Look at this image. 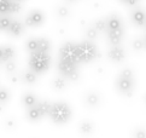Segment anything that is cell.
<instances>
[{
  "label": "cell",
  "mask_w": 146,
  "mask_h": 138,
  "mask_svg": "<svg viewBox=\"0 0 146 138\" xmlns=\"http://www.w3.org/2000/svg\"><path fill=\"white\" fill-rule=\"evenodd\" d=\"M59 60H64L68 62L80 64L79 57H77V44H74L71 41L64 42L59 49Z\"/></svg>",
  "instance_id": "5b68a950"
},
{
  "label": "cell",
  "mask_w": 146,
  "mask_h": 138,
  "mask_svg": "<svg viewBox=\"0 0 146 138\" xmlns=\"http://www.w3.org/2000/svg\"><path fill=\"white\" fill-rule=\"evenodd\" d=\"M98 36H99V31L94 27L87 28V30H86V38L88 40H96Z\"/></svg>",
  "instance_id": "f546056e"
},
{
  "label": "cell",
  "mask_w": 146,
  "mask_h": 138,
  "mask_svg": "<svg viewBox=\"0 0 146 138\" xmlns=\"http://www.w3.org/2000/svg\"><path fill=\"white\" fill-rule=\"evenodd\" d=\"M3 55H4V50L3 46H0V61H3Z\"/></svg>",
  "instance_id": "74e56055"
},
{
  "label": "cell",
  "mask_w": 146,
  "mask_h": 138,
  "mask_svg": "<svg viewBox=\"0 0 146 138\" xmlns=\"http://www.w3.org/2000/svg\"><path fill=\"white\" fill-rule=\"evenodd\" d=\"M144 41H145V47H146V34H145V36H144Z\"/></svg>",
  "instance_id": "ab89813d"
},
{
  "label": "cell",
  "mask_w": 146,
  "mask_h": 138,
  "mask_svg": "<svg viewBox=\"0 0 146 138\" xmlns=\"http://www.w3.org/2000/svg\"><path fill=\"white\" fill-rule=\"evenodd\" d=\"M48 116L53 124L64 125L71 118V108L69 107V104H66L65 102L52 103Z\"/></svg>",
  "instance_id": "7a4b0ae2"
},
{
  "label": "cell",
  "mask_w": 146,
  "mask_h": 138,
  "mask_svg": "<svg viewBox=\"0 0 146 138\" xmlns=\"http://www.w3.org/2000/svg\"><path fill=\"white\" fill-rule=\"evenodd\" d=\"M85 103L88 105V107L94 108L97 105L100 104V96L96 92H88L85 97Z\"/></svg>",
  "instance_id": "4fadbf2b"
},
{
  "label": "cell",
  "mask_w": 146,
  "mask_h": 138,
  "mask_svg": "<svg viewBox=\"0 0 146 138\" xmlns=\"http://www.w3.org/2000/svg\"><path fill=\"white\" fill-rule=\"evenodd\" d=\"M0 63H1V61H0Z\"/></svg>",
  "instance_id": "7bdbcfd3"
},
{
  "label": "cell",
  "mask_w": 146,
  "mask_h": 138,
  "mask_svg": "<svg viewBox=\"0 0 146 138\" xmlns=\"http://www.w3.org/2000/svg\"><path fill=\"white\" fill-rule=\"evenodd\" d=\"M66 80L68 79L63 75L56 76L52 81V87H53L56 91H63V90L66 87Z\"/></svg>",
  "instance_id": "e0dca14e"
},
{
  "label": "cell",
  "mask_w": 146,
  "mask_h": 138,
  "mask_svg": "<svg viewBox=\"0 0 146 138\" xmlns=\"http://www.w3.org/2000/svg\"><path fill=\"white\" fill-rule=\"evenodd\" d=\"M51 103L48 102V100H38V103H36V107H38L40 114L42 118H45V116H48L50 114V110H51Z\"/></svg>",
  "instance_id": "ac0fdd59"
},
{
  "label": "cell",
  "mask_w": 146,
  "mask_h": 138,
  "mask_svg": "<svg viewBox=\"0 0 146 138\" xmlns=\"http://www.w3.org/2000/svg\"><path fill=\"white\" fill-rule=\"evenodd\" d=\"M18 1H23V0H18Z\"/></svg>",
  "instance_id": "60d3db41"
},
{
  "label": "cell",
  "mask_w": 146,
  "mask_h": 138,
  "mask_svg": "<svg viewBox=\"0 0 146 138\" xmlns=\"http://www.w3.org/2000/svg\"><path fill=\"white\" fill-rule=\"evenodd\" d=\"M106 27L108 29H117L119 27H123L122 19L119 18V16L112 13L106 18Z\"/></svg>",
  "instance_id": "7c38bea8"
},
{
  "label": "cell",
  "mask_w": 146,
  "mask_h": 138,
  "mask_svg": "<svg viewBox=\"0 0 146 138\" xmlns=\"http://www.w3.org/2000/svg\"><path fill=\"white\" fill-rule=\"evenodd\" d=\"M132 47H133L134 51H141L144 47H145L144 38H137V39H134L133 42H132Z\"/></svg>",
  "instance_id": "83f0119b"
},
{
  "label": "cell",
  "mask_w": 146,
  "mask_h": 138,
  "mask_svg": "<svg viewBox=\"0 0 146 138\" xmlns=\"http://www.w3.org/2000/svg\"><path fill=\"white\" fill-rule=\"evenodd\" d=\"M42 116H41L40 111L36 107V104L34 107H30V108H27V119L29 121H32V123H36V121H39Z\"/></svg>",
  "instance_id": "2e32d148"
},
{
  "label": "cell",
  "mask_w": 146,
  "mask_h": 138,
  "mask_svg": "<svg viewBox=\"0 0 146 138\" xmlns=\"http://www.w3.org/2000/svg\"><path fill=\"white\" fill-rule=\"evenodd\" d=\"M130 21L137 27H145L146 24V11L143 7H134L130 12Z\"/></svg>",
  "instance_id": "ba28073f"
},
{
  "label": "cell",
  "mask_w": 146,
  "mask_h": 138,
  "mask_svg": "<svg viewBox=\"0 0 146 138\" xmlns=\"http://www.w3.org/2000/svg\"><path fill=\"white\" fill-rule=\"evenodd\" d=\"M79 129H80V132H82V133H85V135H88L93 131L94 126H93V123H91L90 120H83L79 125Z\"/></svg>",
  "instance_id": "44dd1931"
},
{
  "label": "cell",
  "mask_w": 146,
  "mask_h": 138,
  "mask_svg": "<svg viewBox=\"0 0 146 138\" xmlns=\"http://www.w3.org/2000/svg\"><path fill=\"white\" fill-rule=\"evenodd\" d=\"M36 103H38V97H36L34 93L27 92V93L23 94V97H22V104L24 105L25 108L34 107Z\"/></svg>",
  "instance_id": "5bb4252c"
},
{
  "label": "cell",
  "mask_w": 146,
  "mask_h": 138,
  "mask_svg": "<svg viewBox=\"0 0 146 138\" xmlns=\"http://www.w3.org/2000/svg\"><path fill=\"white\" fill-rule=\"evenodd\" d=\"M77 57L80 63H91L96 61L98 57H100V54L93 40L87 39L77 44Z\"/></svg>",
  "instance_id": "3957f363"
},
{
  "label": "cell",
  "mask_w": 146,
  "mask_h": 138,
  "mask_svg": "<svg viewBox=\"0 0 146 138\" xmlns=\"http://www.w3.org/2000/svg\"><path fill=\"white\" fill-rule=\"evenodd\" d=\"M24 23H22L21 21L18 19H12V22L11 24H10V27L9 29L6 30L7 33L11 35V36H15V38H17V36H21L23 34V31H24Z\"/></svg>",
  "instance_id": "8fae6325"
},
{
  "label": "cell",
  "mask_w": 146,
  "mask_h": 138,
  "mask_svg": "<svg viewBox=\"0 0 146 138\" xmlns=\"http://www.w3.org/2000/svg\"><path fill=\"white\" fill-rule=\"evenodd\" d=\"M57 15H58L60 18H64V17H68V16L70 15V11L66 6H58L57 7Z\"/></svg>",
  "instance_id": "4dcf8cb0"
},
{
  "label": "cell",
  "mask_w": 146,
  "mask_h": 138,
  "mask_svg": "<svg viewBox=\"0 0 146 138\" xmlns=\"http://www.w3.org/2000/svg\"><path fill=\"white\" fill-rule=\"evenodd\" d=\"M108 57L113 62V63H122L126 58V51L121 46L118 45H111V47L108 51Z\"/></svg>",
  "instance_id": "52a82bcc"
},
{
  "label": "cell",
  "mask_w": 146,
  "mask_h": 138,
  "mask_svg": "<svg viewBox=\"0 0 146 138\" xmlns=\"http://www.w3.org/2000/svg\"><path fill=\"white\" fill-rule=\"evenodd\" d=\"M77 63H72V62H68L64 60H59L58 61V72L60 75H63L65 78H68L70 74L77 69Z\"/></svg>",
  "instance_id": "30bf717a"
},
{
  "label": "cell",
  "mask_w": 146,
  "mask_h": 138,
  "mask_svg": "<svg viewBox=\"0 0 146 138\" xmlns=\"http://www.w3.org/2000/svg\"><path fill=\"white\" fill-rule=\"evenodd\" d=\"M4 63H5L4 68H5V72H6V73H9V74H12V73L16 72V68H17V66H16V62H15L13 60L6 61V62H4Z\"/></svg>",
  "instance_id": "f1b7e54d"
},
{
  "label": "cell",
  "mask_w": 146,
  "mask_h": 138,
  "mask_svg": "<svg viewBox=\"0 0 146 138\" xmlns=\"http://www.w3.org/2000/svg\"><path fill=\"white\" fill-rule=\"evenodd\" d=\"M38 42H39V51L50 52L52 46H51V41L47 38H38Z\"/></svg>",
  "instance_id": "7402d4cb"
},
{
  "label": "cell",
  "mask_w": 146,
  "mask_h": 138,
  "mask_svg": "<svg viewBox=\"0 0 146 138\" xmlns=\"http://www.w3.org/2000/svg\"><path fill=\"white\" fill-rule=\"evenodd\" d=\"M22 80H23L24 84H27V85H34L36 81H38V74H36L35 72H33L32 69L25 70L22 74Z\"/></svg>",
  "instance_id": "9a60e30c"
},
{
  "label": "cell",
  "mask_w": 146,
  "mask_h": 138,
  "mask_svg": "<svg viewBox=\"0 0 146 138\" xmlns=\"http://www.w3.org/2000/svg\"><path fill=\"white\" fill-rule=\"evenodd\" d=\"M45 22V13L41 10H33L24 18L25 27H40Z\"/></svg>",
  "instance_id": "8992f818"
},
{
  "label": "cell",
  "mask_w": 146,
  "mask_h": 138,
  "mask_svg": "<svg viewBox=\"0 0 146 138\" xmlns=\"http://www.w3.org/2000/svg\"><path fill=\"white\" fill-rule=\"evenodd\" d=\"M25 49L29 54H32V52H35L39 50V42H38V38H30L27 40L25 42Z\"/></svg>",
  "instance_id": "ffe728a7"
},
{
  "label": "cell",
  "mask_w": 146,
  "mask_h": 138,
  "mask_svg": "<svg viewBox=\"0 0 146 138\" xmlns=\"http://www.w3.org/2000/svg\"><path fill=\"white\" fill-rule=\"evenodd\" d=\"M115 86H116V90L118 93H121L126 97H132L134 93V88H135V80H134V78H127L119 74L116 79Z\"/></svg>",
  "instance_id": "277c9868"
},
{
  "label": "cell",
  "mask_w": 146,
  "mask_h": 138,
  "mask_svg": "<svg viewBox=\"0 0 146 138\" xmlns=\"http://www.w3.org/2000/svg\"><path fill=\"white\" fill-rule=\"evenodd\" d=\"M10 80H11V82H13V84H17V82H19L21 81V76L19 75H16L15 73H12V74H10Z\"/></svg>",
  "instance_id": "d590c367"
},
{
  "label": "cell",
  "mask_w": 146,
  "mask_h": 138,
  "mask_svg": "<svg viewBox=\"0 0 146 138\" xmlns=\"http://www.w3.org/2000/svg\"><path fill=\"white\" fill-rule=\"evenodd\" d=\"M10 97H11V94H10L9 90L5 87H0V104H6L10 100Z\"/></svg>",
  "instance_id": "d4e9b609"
},
{
  "label": "cell",
  "mask_w": 146,
  "mask_h": 138,
  "mask_svg": "<svg viewBox=\"0 0 146 138\" xmlns=\"http://www.w3.org/2000/svg\"><path fill=\"white\" fill-rule=\"evenodd\" d=\"M6 126L9 129H13V127L16 126V123H15L12 119H9V120H6Z\"/></svg>",
  "instance_id": "8d00e7d4"
},
{
  "label": "cell",
  "mask_w": 146,
  "mask_h": 138,
  "mask_svg": "<svg viewBox=\"0 0 146 138\" xmlns=\"http://www.w3.org/2000/svg\"><path fill=\"white\" fill-rule=\"evenodd\" d=\"M22 11V4L18 0H12L11 5H10V13L11 15H16Z\"/></svg>",
  "instance_id": "4316f807"
},
{
  "label": "cell",
  "mask_w": 146,
  "mask_h": 138,
  "mask_svg": "<svg viewBox=\"0 0 146 138\" xmlns=\"http://www.w3.org/2000/svg\"><path fill=\"white\" fill-rule=\"evenodd\" d=\"M28 64H29V69H32L38 75L39 74H44L51 67V56L48 52H42L38 50L30 54Z\"/></svg>",
  "instance_id": "6da1fadb"
},
{
  "label": "cell",
  "mask_w": 146,
  "mask_h": 138,
  "mask_svg": "<svg viewBox=\"0 0 146 138\" xmlns=\"http://www.w3.org/2000/svg\"><path fill=\"white\" fill-rule=\"evenodd\" d=\"M12 0H0V15H10V5Z\"/></svg>",
  "instance_id": "484cf974"
},
{
  "label": "cell",
  "mask_w": 146,
  "mask_h": 138,
  "mask_svg": "<svg viewBox=\"0 0 146 138\" xmlns=\"http://www.w3.org/2000/svg\"><path fill=\"white\" fill-rule=\"evenodd\" d=\"M3 50H4V55H3V61L1 62H6L10 60H13L15 56H16V51L12 46H3Z\"/></svg>",
  "instance_id": "d6986e66"
},
{
  "label": "cell",
  "mask_w": 146,
  "mask_h": 138,
  "mask_svg": "<svg viewBox=\"0 0 146 138\" xmlns=\"http://www.w3.org/2000/svg\"><path fill=\"white\" fill-rule=\"evenodd\" d=\"M66 79H68L69 81H71V82H76V81L80 79V72H79V69H76V70H74V72H72V73H71L70 75L68 76Z\"/></svg>",
  "instance_id": "1f68e13d"
},
{
  "label": "cell",
  "mask_w": 146,
  "mask_h": 138,
  "mask_svg": "<svg viewBox=\"0 0 146 138\" xmlns=\"http://www.w3.org/2000/svg\"><path fill=\"white\" fill-rule=\"evenodd\" d=\"M93 27H94L99 33H104L106 31L108 27H106V19L104 18H99V19H96L94 23H93Z\"/></svg>",
  "instance_id": "cb8c5ba5"
},
{
  "label": "cell",
  "mask_w": 146,
  "mask_h": 138,
  "mask_svg": "<svg viewBox=\"0 0 146 138\" xmlns=\"http://www.w3.org/2000/svg\"><path fill=\"white\" fill-rule=\"evenodd\" d=\"M66 1H68V3H76L77 0H66Z\"/></svg>",
  "instance_id": "f35d334b"
},
{
  "label": "cell",
  "mask_w": 146,
  "mask_h": 138,
  "mask_svg": "<svg viewBox=\"0 0 146 138\" xmlns=\"http://www.w3.org/2000/svg\"><path fill=\"white\" fill-rule=\"evenodd\" d=\"M145 27H146V24H145Z\"/></svg>",
  "instance_id": "ee69618b"
},
{
  "label": "cell",
  "mask_w": 146,
  "mask_h": 138,
  "mask_svg": "<svg viewBox=\"0 0 146 138\" xmlns=\"http://www.w3.org/2000/svg\"><path fill=\"white\" fill-rule=\"evenodd\" d=\"M106 35H108V40L110 42V45H118L123 40L124 28L119 27L117 29H106Z\"/></svg>",
  "instance_id": "9c48e42d"
},
{
  "label": "cell",
  "mask_w": 146,
  "mask_h": 138,
  "mask_svg": "<svg viewBox=\"0 0 146 138\" xmlns=\"http://www.w3.org/2000/svg\"><path fill=\"white\" fill-rule=\"evenodd\" d=\"M121 75H123V76H127V78H134V72L130 68H124V69H122V72L119 73Z\"/></svg>",
  "instance_id": "d6a6232c"
},
{
  "label": "cell",
  "mask_w": 146,
  "mask_h": 138,
  "mask_svg": "<svg viewBox=\"0 0 146 138\" xmlns=\"http://www.w3.org/2000/svg\"><path fill=\"white\" fill-rule=\"evenodd\" d=\"M12 22V18L7 15H1L0 16V30L6 31L10 27V24Z\"/></svg>",
  "instance_id": "603a6c76"
},
{
  "label": "cell",
  "mask_w": 146,
  "mask_h": 138,
  "mask_svg": "<svg viewBox=\"0 0 146 138\" xmlns=\"http://www.w3.org/2000/svg\"><path fill=\"white\" fill-rule=\"evenodd\" d=\"M135 137H146V131L144 129H137V131L134 132Z\"/></svg>",
  "instance_id": "e575fe53"
},
{
  "label": "cell",
  "mask_w": 146,
  "mask_h": 138,
  "mask_svg": "<svg viewBox=\"0 0 146 138\" xmlns=\"http://www.w3.org/2000/svg\"><path fill=\"white\" fill-rule=\"evenodd\" d=\"M145 102H146V97H145Z\"/></svg>",
  "instance_id": "b9f144b4"
},
{
  "label": "cell",
  "mask_w": 146,
  "mask_h": 138,
  "mask_svg": "<svg viewBox=\"0 0 146 138\" xmlns=\"http://www.w3.org/2000/svg\"><path fill=\"white\" fill-rule=\"evenodd\" d=\"M119 1L124 5H127V6H137L140 3V0H119Z\"/></svg>",
  "instance_id": "836d02e7"
}]
</instances>
